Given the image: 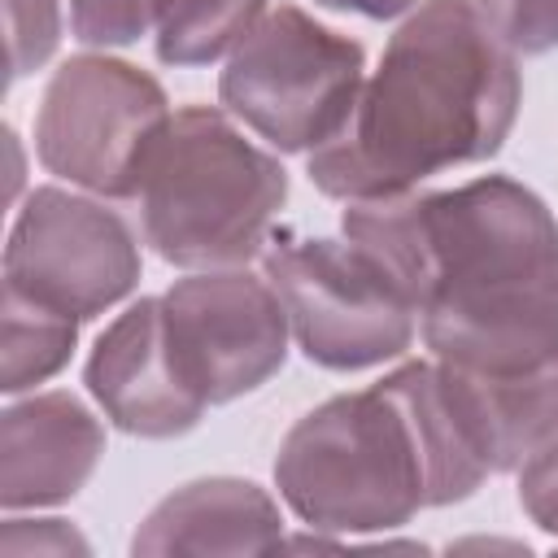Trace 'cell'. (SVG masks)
<instances>
[{"label":"cell","mask_w":558,"mask_h":558,"mask_svg":"<svg viewBox=\"0 0 558 558\" xmlns=\"http://www.w3.org/2000/svg\"><path fill=\"white\" fill-rule=\"evenodd\" d=\"M170 0H70V35L87 48H131L161 26Z\"/></svg>","instance_id":"obj_15"},{"label":"cell","mask_w":558,"mask_h":558,"mask_svg":"<svg viewBox=\"0 0 558 558\" xmlns=\"http://www.w3.org/2000/svg\"><path fill=\"white\" fill-rule=\"evenodd\" d=\"M314 4L336 9V13H357V17H371V22H388V17L414 13L423 0H314Z\"/></svg>","instance_id":"obj_20"},{"label":"cell","mask_w":558,"mask_h":558,"mask_svg":"<svg viewBox=\"0 0 558 558\" xmlns=\"http://www.w3.org/2000/svg\"><path fill=\"white\" fill-rule=\"evenodd\" d=\"M270 13V0H170L157 26V61L174 70L209 65Z\"/></svg>","instance_id":"obj_13"},{"label":"cell","mask_w":558,"mask_h":558,"mask_svg":"<svg viewBox=\"0 0 558 558\" xmlns=\"http://www.w3.org/2000/svg\"><path fill=\"white\" fill-rule=\"evenodd\" d=\"M519 506L541 532L558 541V427L519 466Z\"/></svg>","instance_id":"obj_18"},{"label":"cell","mask_w":558,"mask_h":558,"mask_svg":"<svg viewBox=\"0 0 558 558\" xmlns=\"http://www.w3.org/2000/svg\"><path fill=\"white\" fill-rule=\"evenodd\" d=\"M140 227L179 270L248 266L275 235L288 170L244 140L227 109L187 105L161 131L140 179Z\"/></svg>","instance_id":"obj_3"},{"label":"cell","mask_w":558,"mask_h":558,"mask_svg":"<svg viewBox=\"0 0 558 558\" xmlns=\"http://www.w3.org/2000/svg\"><path fill=\"white\" fill-rule=\"evenodd\" d=\"M9 78H26L52 61L61 44V0H4Z\"/></svg>","instance_id":"obj_16"},{"label":"cell","mask_w":558,"mask_h":558,"mask_svg":"<svg viewBox=\"0 0 558 558\" xmlns=\"http://www.w3.org/2000/svg\"><path fill=\"white\" fill-rule=\"evenodd\" d=\"M283 506L314 532H388L432 510V458L414 410L379 379L301 414L275 453Z\"/></svg>","instance_id":"obj_4"},{"label":"cell","mask_w":558,"mask_h":558,"mask_svg":"<svg viewBox=\"0 0 558 558\" xmlns=\"http://www.w3.org/2000/svg\"><path fill=\"white\" fill-rule=\"evenodd\" d=\"M83 384L105 410V418L140 440H170L192 432L209 401L187 388L174 366L161 327V296L131 301L92 344Z\"/></svg>","instance_id":"obj_10"},{"label":"cell","mask_w":558,"mask_h":558,"mask_svg":"<svg viewBox=\"0 0 558 558\" xmlns=\"http://www.w3.org/2000/svg\"><path fill=\"white\" fill-rule=\"evenodd\" d=\"M0 549L9 558H26V554H92L87 536L74 532L65 519H4Z\"/></svg>","instance_id":"obj_19"},{"label":"cell","mask_w":558,"mask_h":558,"mask_svg":"<svg viewBox=\"0 0 558 558\" xmlns=\"http://www.w3.org/2000/svg\"><path fill=\"white\" fill-rule=\"evenodd\" d=\"M78 344V318L35 305L17 292H4V371L0 388L9 397L31 392L35 384L52 379Z\"/></svg>","instance_id":"obj_14"},{"label":"cell","mask_w":558,"mask_h":558,"mask_svg":"<svg viewBox=\"0 0 558 558\" xmlns=\"http://www.w3.org/2000/svg\"><path fill=\"white\" fill-rule=\"evenodd\" d=\"M283 549V519L266 488L209 475L161 497L131 536V554H270Z\"/></svg>","instance_id":"obj_12"},{"label":"cell","mask_w":558,"mask_h":558,"mask_svg":"<svg viewBox=\"0 0 558 558\" xmlns=\"http://www.w3.org/2000/svg\"><path fill=\"white\" fill-rule=\"evenodd\" d=\"M301 353L323 371H371L401 357L418 336V310L392 275L349 235H270L262 257Z\"/></svg>","instance_id":"obj_7"},{"label":"cell","mask_w":558,"mask_h":558,"mask_svg":"<svg viewBox=\"0 0 558 558\" xmlns=\"http://www.w3.org/2000/svg\"><path fill=\"white\" fill-rule=\"evenodd\" d=\"M471 4L514 57H545L558 48V0H471Z\"/></svg>","instance_id":"obj_17"},{"label":"cell","mask_w":558,"mask_h":558,"mask_svg":"<svg viewBox=\"0 0 558 558\" xmlns=\"http://www.w3.org/2000/svg\"><path fill=\"white\" fill-rule=\"evenodd\" d=\"M166 87L109 52L65 57L35 113V157L48 174L100 201H135L144 166L170 126Z\"/></svg>","instance_id":"obj_6"},{"label":"cell","mask_w":558,"mask_h":558,"mask_svg":"<svg viewBox=\"0 0 558 558\" xmlns=\"http://www.w3.org/2000/svg\"><path fill=\"white\" fill-rule=\"evenodd\" d=\"M357 39L314 22L301 4L270 9L218 74L222 109L279 153H314L340 135L366 83Z\"/></svg>","instance_id":"obj_5"},{"label":"cell","mask_w":558,"mask_h":558,"mask_svg":"<svg viewBox=\"0 0 558 558\" xmlns=\"http://www.w3.org/2000/svg\"><path fill=\"white\" fill-rule=\"evenodd\" d=\"M105 453L100 418L74 392H35L0 418V506L39 510L70 501Z\"/></svg>","instance_id":"obj_11"},{"label":"cell","mask_w":558,"mask_h":558,"mask_svg":"<svg viewBox=\"0 0 558 558\" xmlns=\"http://www.w3.org/2000/svg\"><path fill=\"white\" fill-rule=\"evenodd\" d=\"M140 283V240L105 201L35 187L4 244V292L70 314L100 318Z\"/></svg>","instance_id":"obj_8"},{"label":"cell","mask_w":558,"mask_h":558,"mask_svg":"<svg viewBox=\"0 0 558 558\" xmlns=\"http://www.w3.org/2000/svg\"><path fill=\"white\" fill-rule=\"evenodd\" d=\"M340 231L410 296L436 362L501 379L558 362V218L519 179L349 201Z\"/></svg>","instance_id":"obj_1"},{"label":"cell","mask_w":558,"mask_h":558,"mask_svg":"<svg viewBox=\"0 0 558 558\" xmlns=\"http://www.w3.org/2000/svg\"><path fill=\"white\" fill-rule=\"evenodd\" d=\"M523 105L519 57L471 0H423L388 39L379 70L336 140L305 157L331 201H379L501 153Z\"/></svg>","instance_id":"obj_2"},{"label":"cell","mask_w":558,"mask_h":558,"mask_svg":"<svg viewBox=\"0 0 558 558\" xmlns=\"http://www.w3.org/2000/svg\"><path fill=\"white\" fill-rule=\"evenodd\" d=\"M161 327L179 375L209 405L240 401L288 362V310L266 275L196 270L161 292Z\"/></svg>","instance_id":"obj_9"}]
</instances>
